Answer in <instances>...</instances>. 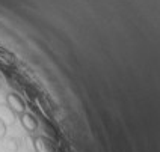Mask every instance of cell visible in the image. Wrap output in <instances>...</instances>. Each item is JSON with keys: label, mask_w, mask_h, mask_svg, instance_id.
I'll use <instances>...</instances> for the list:
<instances>
[{"label": "cell", "mask_w": 160, "mask_h": 152, "mask_svg": "<svg viewBox=\"0 0 160 152\" xmlns=\"http://www.w3.org/2000/svg\"><path fill=\"white\" fill-rule=\"evenodd\" d=\"M0 121L5 125H12L14 124V112L8 106H0Z\"/></svg>", "instance_id": "4"}, {"label": "cell", "mask_w": 160, "mask_h": 152, "mask_svg": "<svg viewBox=\"0 0 160 152\" xmlns=\"http://www.w3.org/2000/svg\"><path fill=\"white\" fill-rule=\"evenodd\" d=\"M33 146H35L36 152H54V146L53 143L42 135H38L33 139Z\"/></svg>", "instance_id": "2"}, {"label": "cell", "mask_w": 160, "mask_h": 152, "mask_svg": "<svg viewBox=\"0 0 160 152\" xmlns=\"http://www.w3.org/2000/svg\"><path fill=\"white\" fill-rule=\"evenodd\" d=\"M20 121H21V125L26 128V131L29 133H35L36 130H38V122H36V119L30 113H21L20 115Z\"/></svg>", "instance_id": "3"}, {"label": "cell", "mask_w": 160, "mask_h": 152, "mask_svg": "<svg viewBox=\"0 0 160 152\" xmlns=\"http://www.w3.org/2000/svg\"><path fill=\"white\" fill-rule=\"evenodd\" d=\"M5 131H6V125L0 121V140H2V137L5 135Z\"/></svg>", "instance_id": "5"}, {"label": "cell", "mask_w": 160, "mask_h": 152, "mask_svg": "<svg viewBox=\"0 0 160 152\" xmlns=\"http://www.w3.org/2000/svg\"><path fill=\"white\" fill-rule=\"evenodd\" d=\"M6 102H8V107L11 108L14 113L21 115V113L26 112V106H24L23 99L20 98L17 93H9L8 97H6Z\"/></svg>", "instance_id": "1"}]
</instances>
